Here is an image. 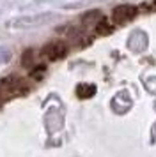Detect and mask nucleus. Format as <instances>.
Returning a JSON list of instances; mask_svg holds the SVG:
<instances>
[{"instance_id":"f257e3e1","label":"nucleus","mask_w":156,"mask_h":157,"mask_svg":"<svg viewBox=\"0 0 156 157\" xmlns=\"http://www.w3.org/2000/svg\"><path fill=\"white\" fill-rule=\"evenodd\" d=\"M41 53L46 58H50V60H59V58H62L68 53V46L62 41H51V43H48L43 48Z\"/></svg>"},{"instance_id":"f03ea898","label":"nucleus","mask_w":156,"mask_h":157,"mask_svg":"<svg viewBox=\"0 0 156 157\" xmlns=\"http://www.w3.org/2000/svg\"><path fill=\"white\" fill-rule=\"evenodd\" d=\"M135 14H137V9H135L133 6H119V7L113 9L112 20H113L115 25H122V23L129 21Z\"/></svg>"},{"instance_id":"7ed1b4c3","label":"nucleus","mask_w":156,"mask_h":157,"mask_svg":"<svg viewBox=\"0 0 156 157\" xmlns=\"http://www.w3.org/2000/svg\"><path fill=\"white\" fill-rule=\"evenodd\" d=\"M94 92H96V88H94L92 85H80L78 90H76V94L82 97V99H87V97L94 95Z\"/></svg>"},{"instance_id":"20e7f679","label":"nucleus","mask_w":156,"mask_h":157,"mask_svg":"<svg viewBox=\"0 0 156 157\" xmlns=\"http://www.w3.org/2000/svg\"><path fill=\"white\" fill-rule=\"evenodd\" d=\"M99 20H101V14H99L98 11H92V13L84 16V23H94V25H98Z\"/></svg>"},{"instance_id":"39448f33","label":"nucleus","mask_w":156,"mask_h":157,"mask_svg":"<svg viewBox=\"0 0 156 157\" xmlns=\"http://www.w3.org/2000/svg\"><path fill=\"white\" fill-rule=\"evenodd\" d=\"M21 62H23V65H27V67H30L32 65V62H34V51H25L23 53V58H21Z\"/></svg>"},{"instance_id":"423d86ee","label":"nucleus","mask_w":156,"mask_h":157,"mask_svg":"<svg viewBox=\"0 0 156 157\" xmlns=\"http://www.w3.org/2000/svg\"><path fill=\"white\" fill-rule=\"evenodd\" d=\"M2 99H4V94H2V90H0V102H2Z\"/></svg>"}]
</instances>
